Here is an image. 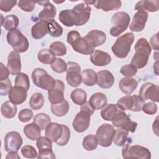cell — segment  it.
I'll return each mask as SVG.
<instances>
[{
  "instance_id": "1",
  "label": "cell",
  "mask_w": 159,
  "mask_h": 159,
  "mask_svg": "<svg viewBox=\"0 0 159 159\" xmlns=\"http://www.w3.org/2000/svg\"><path fill=\"white\" fill-rule=\"evenodd\" d=\"M134 49L135 54L131 60L130 64L136 68H142L147 64L152 52L150 44L146 39L142 37L136 42Z\"/></svg>"
},
{
  "instance_id": "2",
  "label": "cell",
  "mask_w": 159,
  "mask_h": 159,
  "mask_svg": "<svg viewBox=\"0 0 159 159\" xmlns=\"http://www.w3.org/2000/svg\"><path fill=\"white\" fill-rule=\"evenodd\" d=\"M94 110L89 102H85L81 106L80 111L76 115L72 125L75 131L82 133L86 130L90 125L91 116L94 114Z\"/></svg>"
},
{
  "instance_id": "3",
  "label": "cell",
  "mask_w": 159,
  "mask_h": 159,
  "mask_svg": "<svg viewBox=\"0 0 159 159\" xmlns=\"http://www.w3.org/2000/svg\"><path fill=\"white\" fill-rule=\"evenodd\" d=\"M134 41V35L127 32L119 37L111 47L112 53L119 58H124L128 55Z\"/></svg>"
},
{
  "instance_id": "4",
  "label": "cell",
  "mask_w": 159,
  "mask_h": 159,
  "mask_svg": "<svg viewBox=\"0 0 159 159\" xmlns=\"http://www.w3.org/2000/svg\"><path fill=\"white\" fill-rule=\"evenodd\" d=\"M66 41L75 51L83 55H91L94 50L90 47L84 37H81L76 30H71L68 33Z\"/></svg>"
},
{
  "instance_id": "5",
  "label": "cell",
  "mask_w": 159,
  "mask_h": 159,
  "mask_svg": "<svg viewBox=\"0 0 159 159\" xmlns=\"http://www.w3.org/2000/svg\"><path fill=\"white\" fill-rule=\"evenodd\" d=\"M8 43L18 53L26 52L29 47V42L25 36L18 29L9 31L6 36Z\"/></svg>"
},
{
  "instance_id": "6",
  "label": "cell",
  "mask_w": 159,
  "mask_h": 159,
  "mask_svg": "<svg viewBox=\"0 0 159 159\" xmlns=\"http://www.w3.org/2000/svg\"><path fill=\"white\" fill-rule=\"evenodd\" d=\"M32 80L36 86L47 91L53 88L56 81L45 70L40 68H37L33 70Z\"/></svg>"
},
{
  "instance_id": "7",
  "label": "cell",
  "mask_w": 159,
  "mask_h": 159,
  "mask_svg": "<svg viewBox=\"0 0 159 159\" xmlns=\"http://www.w3.org/2000/svg\"><path fill=\"white\" fill-rule=\"evenodd\" d=\"M144 104L145 100L140 96L127 94L120 98L117 101L116 106L122 111L129 110L133 112H139L142 111Z\"/></svg>"
},
{
  "instance_id": "8",
  "label": "cell",
  "mask_w": 159,
  "mask_h": 159,
  "mask_svg": "<svg viewBox=\"0 0 159 159\" xmlns=\"http://www.w3.org/2000/svg\"><path fill=\"white\" fill-rule=\"evenodd\" d=\"M130 20V16L127 12L120 11L115 13L111 18L113 25L110 29V34L113 37L120 35L127 29Z\"/></svg>"
},
{
  "instance_id": "9",
  "label": "cell",
  "mask_w": 159,
  "mask_h": 159,
  "mask_svg": "<svg viewBox=\"0 0 159 159\" xmlns=\"http://www.w3.org/2000/svg\"><path fill=\"white\" fill-rule=\"evenodd\" d=\"M122 147V155L124 158H151L150 150L142 145H132L127 143Z\"/></svg>"
},
{
  "instance_id": "10",
  "label": "cell",
  "mask_w": 159,
  "mask_h": 159,
  "mask_svg": "<svg viewBox=\"0 0 159 159\" xmlns=\"http://www.w3.org/2000/svg\"><path fill=\"white\" fill-rule=\"evenodd\" d=\"M116 130L109 124H103L100 125L96 131V138L98 144L104 147H108L111 145Z\"/></svg>"
},
{
  "instance_id": "11",
  "label": "cell",
  "mask_w": 159,
  "mask_h": 159,
  "mask_svg": "<svg viewBox=\"0 0 159 159\" xmlns=\"http://www.w3.org/2000/svg\"><path fill=\"white\" fill-rule=\"evenodd\" d=\"M112 123L116 127L125 129L132 133L135 132L137 127V123L132 121L129 116L120 109L119 110L117 115L112 120Z\"/></svg>"
},
{
  "instance_id": "12",
  "label": "cell",
  "mask_w": 159,
  "mask_h": 159,
  "mask_svg": "<svg viewBox=\"0 0 159 159\" xmlns=\"http://www.w3.org/2000/svg\"><path fill=\"white\" fill-rule=\"evenodd\" d=\"M66 80L68 84L72 87H77L82 81L81 67L76 62L68 61L67 63Z\"/></svg>"
},
{
  "instance_id": "13",
  "label": "cell",
  "mask_w": 159,
  "mask_h": 159,
  "mask_svg": "<svg viewBox=\"0 0 159 159\" xmlns=\"http://www.w3.org/2000/svg\"><path fill=\"white\" fill-rule=\"evenodd\" d=\"M36 145L39 149L37 158H52L56 157L52 150V142L47 137L40 136L36 140Z\"/></svg>"
},
{
  "instance_id": "14",
  "label": "cell",
  "mask_w": 159,
  "mask_h": 159,
  "mask_svg": "<svg viewBox=\"0 0 159 159\" xmlns=\"http://www.w3.org/2000/svg\"><path fill=\"white\" fill-rule=\"evenodd\" d=\"M22 138L19 132H9L6 134L4 137V149L7 152H17L22 146Z\"/></svg>"
},
{
  "instance_id": "15",
  "label": "cell",
  "mask_w": 159,
  "mask_h": 159,
  "mask_svg": "<svg viewBox=\"0 0 159 159\" xmlns=\"http://www.w3.org/2000/svg\"><path fill=\"white\" fill-rule=\"evenodd\" d=\"M72 9L76 19V26L83 25L89 20L91 11V7L89 5L82 2L76 4Z\"/></svg>"
},
{
  "instance_id": "16",
  "label": "cell",
  "mask_w": 159,
  "mask_h": 159,
  "mask_svg": "<svg viewBox=\"0 0 159 159\" xmlns=\"http://www.w3.org/2000/svg\"><path fill=\"white\" fill-rule=\"evenodd\" d=\"M158 86L152 83H143L140 89L139 96L143 100L150 99L153 102H159L158 100Z\"/></svg>"
},
{
  "instance_id": "17",
  "label": "cell",
  "mask_w": 159,
  "mask_h": 159,
  "mask_svg": "<svg viewBox=\"0 0 159 159\" xmlns=\"http://www.w3.org/2000/svg\"><path fill=\"white\" fill-rule=\"evenodd\" d=\"M65 84L62 81L56 80L53 88L48 91V99L52 104L61 102L65 99Z\"/></svg>"
},
{
  "instance_id": "18",
  "label": "cell",
  "mask_w": 159,
  "mask_h": 159,
  "mask_svg": "<svg viewBox=\"0 0 159 159\" xmlns=\"http://www.w3.org/2000/svg\"><path fill=\"white\" fill-rule=\"evenodd\" d=\"M148 17L147 11H137L133 17L132 22L130 25V29L133 32H141L145 27Z\"/></svg>"
},
{
  "instance_id": "19",
  "label": "cell",
  "mask_w": 159,
  "mask_h": 159,
  "mask_svg": "<svg viewBox=\"0 0 159 159\" xmlns=\"http://www.w3.org/2000/svg\"><path fill=\"white\" fill-rule=\"evenodd\" d=\"M91 47H96L104 44L106 40V34L99 30H91L84 36Z\"/></svg>"
},
{
  "instance_id": "20",
  "label": "cell",
  "mask_w": 159,
  "mask_h": 159,
  "mask_svg": "<svg viewBox=\"0 0 159 159\" xmlns=\"http://www.w3.org/2000/svg\"><path fill=\"white\" fill-rule=\"evenodd\" d=\"M7 68L12 75H17L20 73L21 61L19 53L15 50L12 51L8 55Z\"/></svg>"
},
{
  "instance_id": "21",
  "label": "cell",
  "mask_w": 159,
  "mask_h": 159,
  "mask_svg": "<svg viewBox=\"0 0 159 159\" xmlns=\"http://www.w3.org/2000/svg\"><path fill=\"white\" fill-rule=\"evenodd\" d=\"M9 99L16 105L22 104L27 99V90L19 86H15L12 88L8 94Z\"/></svg>"
},
{
  "instance_id": "22",
  "label": "cell",
  "mask_w": 159,
  "mask_h": 159,
  "mask_svg": "<svg viewBox=\"0 0 159 159\" xmlns=\"http://www.w3.org/2000/svg\"><path fill=\"white\" fill-rule=\"evenodd\" d=\"M111 57L107 52L96 50L93 52L90 56L91 63L98 66H104L109 65L111 61Z\"/></svg>"
},
{
  "instance_id": "23",
  "label": "cell",
  "mask_w": 159,
  "mask_h": 159,
  "mask_svg": "<svg viewBox=\"0 0 159 159\" xmlns=\"http://www.w3.org/2000/svg\"><path fill=\"white\" fill-rule=\"evenodd\" d=\"M63 134L62 124L56 122H50L45 129V137L52 142L58 141Z\"/></svg>"
},
{
  "instance_id": "24",
  "label": "cell",
  "mask_w": 159,
  "mask_h": 159,
  "mask_svg": "<svg viewBox=\"0 0 159 159\" xmlns=\"http://www.w3.org/2000/svg\"><path fill=\"white\" fill-rule=\"evenodd\" d=\"M98 85L104 89H109L114 83V77L108 70H101L98 72Z\"/></svg>"
},
{
  "instance_id": "25",
  "label": "cell",
  "mask_w": 159,
  "mask_h": 159,
  "mask_svg": "<svg viewBox=\"0 0 159 159\" xmlns=\"http://www.w3.org/2000/svg\"><path fill=\"white\" fill-rule=\"evenodd\" d=\"M93 6L99 9L107 12L118 10L122 6V2L119 0H99L95 1Z\"/></svg>"
},
{
  "instance_id": "26",
  "label": "cell",
  "mask_w": 159,
  "mask_h": 159,
  "mask_svg": "<svg viewBox=\"0 0 159 159\" xmlns=\"http://www.w3.org/2000/svg\"><path fill=\"white\" fill-rule=\"evenodd\" d=\"M48 33V22L45 20H40L36 22L31 29V34L34 39H40Z\"/></svg>"
},
{
  "instance_id": "27",
  "label": "cell",
  "mask_w": 159,
  "mask_h": 159,
  "mask_svg": "<svg viewBox=\"0 0 159 159\" xmlns=\"http://www.w3.org/2000/svg\"><path fill=\"white\" fill-rule=\"evenodd\" d=\"M138 81L131 77L122 78L119 83V88L120 91L126 94H132L137 88Z\"/></svg>"
},
{
  "instance_id": "28",
  "label": "cell",
  "mask_w": 159,
  "mask_h": 159,
  "mask_svg": "<svg viewBox=\"0 0 159 159\" xmlns=\"http://www.w3.org/2000/svg\"><path fill=\"white\" fill-rule=\"evenodd\" d=\"M88 102L94 110H99L107 104V98L102 93H96L90 97Z\"/></svg>"
},
{
  "instance_id": "29",
  "label": "cell",
  "mask_w": 159,
  "mask_h": 159,
  "mask_svg": "<svg viewBox=\"0 0 159 159\" xmlns=\"http://www.w3.org/2000/svg\"><path fill=\"white\" fill-rule=\"evenodd\" d=\"M60 21L66 27L76 25V19L73 9H65L61 11L58 15Z\"/></svg>"
},
{
  "instance_id": "30",
  "label": "cell",
  "mask_w": 159,
  "mask_h": 159,
  "mask_svg": "<svg viewBox=\"0 0 159 159\" xmlns=\"http://www.w3.org/2000/svg\"><path fill=\"white\" fill-rule=\"evenodd\" d=\"M43 6V10L39 13V18L40 20H48L55 17L57 14L56 7L50 1H46Z\"/></svg>"
},
{
  "instance_id": "31",
  "label": "cell",
  "mask_w": 159,
  "mask_h": 159,
  "mask_svg": "<svg viewBox=\"0 0 159 159\" xmlns=\"http://www.w3.org/2000/svg\"><path fill=\"white\" fill-rule=\"evenodd\" d=\"M159 7V1H140L137 2L135 6V10L137 11H144L145 10L153 12H157Z\"/></svg>"
},
{
  "instance_id": "32",
  "label": "cell",
  "mask_w": 159,
  "mask_h": 159,
  "mask_svg": "<svg viewBox=\"0 0 159 159\" xmlns=\"http://www.w3.org/2000/svg\"><path fill=\"white\" fill-rule=\"evenodd\" d=\"M119 110V109L117 107L116 104H106L103 108H102L100 114L104 120L112 121L117 115Z\"/></svg>"
},
{
  "instance_id": "33",
  "label": "cell",
  "mask_w": 159,
  "mask_h": 159,
  "mask_svg": "<svg viewBox=\"0 0 159 159\" xmlns=\"http://www.w3.org/2000/svg\"><path fill=\"white\" fill-rule=\"evenodd\" d=\"M24 134L31 140H36L41 134V129L35 123L32 122L24 127Z\"/></svg>"
},
{
  "instance_id": "34",
  "label": "cell",
  "mask_w": 159,
  "mask_h": 159,
  "mask_svg": "<svg viewBox=\"0 0 159 159\" xmlns=\"http://www.w3.org/2000/svg\"><path fill=\"white\" fill-rule=\"evenodd\" d=\"M83 83L88 86H93L98 81V74L92 69H85L81 72Z\"/></svg>"
},
{
  "instance_id": "35",
  "label": "cell",
  "mask_w": 159,
  "mask_h": 159,
  "mask_svg": "<svg viewBox=\"0 0 159 159\" xmlns=\"http://www.w3.org/2000/svg\"><path fill=\"white\" fill-rule=\"evenodd\" d=\"M52 112L58 117H62L65 116L70 109V105L68 102L64 99L61 102L58 104H52L50 107Z\"/></svg>"
},
{
  "instance_id": "36",
  "label": "cell",
  "mask_w": 159,
  "mask_h": 159,
  "mask_svg": "<svg viewBox=\"0 0 159 159\" xmlns=\"http://www.w3.org/2000/svg\"><path fill=\"white\" fill-rule=\"evenodd\" d=\"M17 111V108L16 104H13L10 101L4 102L1 107V112L3 117L7 119H11L15 117Z\"/></svg>"
},
{
  "instance_id": "37",
  "label": "cell",
  "mask_w": 159,
  "mask_h": 159,
  "mask_svg": "<svg viewBox=\"0 0 159 159\" xmlns=\"http://www.w3.org/2000/svg\"><path fill=\"white\" fill-rule=\"evenodd\" d=\"M70 98L75 104L81 106L86 102L87 94L84 89L81 88H76L72 91Z\"/></svg>"
},
{
  "instance_id": "38",
  "label": "cell",
  "mask_w": 159,
  "mask_h": 159,
  "mask_svg": "<svg viewBox=\"0 0 159 159\" xmlns=\"http://www.w3.org/2000/svg\"><path fill=\"white\" fill-rule=\"evenodd\" d=\"M128 134L129 131L125 129L120 128L116 129L113 138V142L114 144L119 147L124 146L128 140Z\"/></svg>"
},
{
  "instance_id": "39",
  "label": "cell",
  "mask_w": 159,
  "mask_h": 159,
  "mask_svg": "<svg viewBox=\"0 0 159 159\" xmlns=\"http://www.w3.org/2000/svg\"><path fill=\"white\" fill-rule=\"evenodd\" d=\"M19 24L18 17L14 14H10L4 17L1 25L7 30L11 31L16 29Z\"/></svg>"
},
{
  "instance_id": "40",
  "label": "cell",
  "mask_w": 159,
  "mask_h": 159,
  "mask_svg": "<svg viewBox=\"0 0 159 159\" xmlns=\"http://www.w3.org/2000/svg\"><path fill=\"white\" fill-rule=\"evenodd\" d=\"M48 34L53 37H59L63 34V28L53 19L47 20Z\"/></svg>"
},
{
  "instance_id": "41",
  "label": "cell",
  "mask_w": 159,
  "mask_h": 159,
  "mask_svg": "<svg viewBox=\"0 0 159 159\" xmlns=\"http://www.w3.org/2000/svg\"><path fill=\"white\" fill-rule=\"evenodd\" d=\"M44 104V98L42 93H35L32 94L29 100V106L32 109L39 110Z\"/></svg>"
},
{
  "instance_id": "42",
  "label": "cell",
  "mask_w": 159,
  "mask_h": 159,
  "mask_svg": "<svg viewBox=\"0 0 159 159\" xmlns=\"http://www.w3.org/2000/svg\"><path fill=\"white\" fill-rule=\"evenodd\" d=\"M38 60L43 64H51L56 58L50 50L45 48L40 50L37 55Z\"/></svg>"
},
{
  "instance_id": "43",
  "label": "cell",
  "mask_w": 159,
  "mask_h": 159,
  "mask_svg": "<svg viewBox=\"0 0 159 159\" xmlns=\"http://www.w3.org/2000/svg\"><path fill=\"white\" fill-rule=\"evenodd\" d=\"M33 122L39 125L41 130H45L50 123L51 119L48 115L42 112L36 114L34 117Z\"/></svg>"
},
{
  "instance_id": "44",
  "label": "cell",
  "mask_w": 159,
  "mask_h": 159,
  "mask_svg": "<svg viewBox=\"0 0 159 159\" xmlns=\"http://www.w3.org/2000/svg\"><path fill=\"white\" fill-rule=\"evenodd\" d=\"M83 148L88 151L94 150L98 145V141L96 135L89 134L85 136L82 143Z\"/></svg>"
},
{
  "instance_id": "45",
  "label": "cell",
  "mask_w": 159,
  "mask_h": 159,
  "mask_svg": "<svg viewBox=\"0 0 159 159\" xmlns=\"http://www.w3.org/2000/svg\"><path fill=\"white\" fill-rule=\"evenodd\" d=\"M50 50L55 56H63L66 53V47L65 45L60 42H53L50 45Z\"/></svg>"
},
{
  "instance_id": "46",
  "label": "cell",
  "mask_w": 159,
  "mask_h": 159,
  "mask_svg": "<svg viewBox=\"0 0 159 159\" xmlns=\"http://www.w3.org/2000/svg\"><path fill=\"white\" fill-rule=\"evenodd\" d=\"M52 70L58 73H61L67 70V63L60 58H56L50 64Z\"/></svg>"
},
{
  "instance_id": "47",
  "label": "cell",
  "mask_w": 159,
  "mask_h": 159,
  "mask_svg": "<svg viewBox=\"0 0 159 159\" xmlns=\"http://www.w3.org/2000/svg\"><path fill=\"white\" fill-rule=\"evenodd\" d=\"M15 86H22L27 91L30 87V81L28 75L24 73H20L15 78Z\"/></svg>"
},
{
  "instance_id": "48",
  "label": "cell",
  "mask_w": 159,
  "mask_h": 159,
  "mask_svg": "<svg viewBox=\"0 0 159 159\" xmlns=\"http://www.w3.org/2000/svg\"><path fill=\"white\" fill-rule=\"evenodd\" d=\"M63 127V134L60 139L56 142L57 144L59 146H65L66 145L70 138V130L68 126L62 124Z\"/></svg>"
},
{
  "instance_id": "49",
  "label": "cell",
  "mask_w": 159,
  "mask_h": 159,
  "mask_svg": "<svg viewBox=\"0 0 159 159\" xmlns=\"http://www.w3.org/2000/svg\"><path fill=\"white\" fill-rule=\"evenodd\" d=\"M21 153L23 157L27 158H37V152L32 145H25L21 148Z\"/></svg>"
},
{
  "instance_id": "50",
  "label": "cell",
  "mask_w": 159,
  "mask_h": 159,
  "mask_svg": "<svg viewBox=\"0 0 159 159\" xmlns=\"http://www.w3.org/2000/svg\"><path fill=\"white\" fill-rule=\"evenodd\" d=\"M137 72V68L131 64H127L124 65L120 70V73L124 76L132 77L136 75Z\"/></svg>"
},
{
  "instance_id": "51",
  "label": "cell",
  "mask_w": 159,
  "mask_h": 159,
  "mask_svg": "<svg viewBox=\"0 0 159 159\" xmlns=\"http://www.w3.org/2000/svg\"><path fill=\"white\" fill-rule=\"evenodd\" d=\"M33 117V112L29 109H22L18 114L19 120L22 122H27L31 120Z\"/></svg>"
},
{
  "instance_id": "52",
  "label": "cell",
  "mask_w": 159,
  "mask_h": 159,
  "mask_svg": "<svg viewBox=\"0 0 159 159\" xmlns=\"http://www.w3.org/2000/svg\"><path fill=\"white\" fill-rule=\"evenodd\" d=\"M11 89V83L9 78L0 81V94L1 96H6L7 94H9Z\"/></svg>"
},
{
  "instance_id": "53",
  "label": "cell",
  "mask_w": 159,
  "mask_h": 159,
  "mask_svg": "<svg viewBox=\"0 0 159 159\" xmlns=\"http://www.w3.org/2000/svg\"><path fill=\"white\" fill-rule=\"evenodd\" d=\"M35 2L34 1H18L17 6L19 8H20L22 11L25 12H31L34 10Z\"/></svg>"
},
{
  "instance_id": "54",
  "label": "cell",
  "mask_w": 159,
  "mask_h": 159,
  "mask_svg": "<svg viewBox=\"0 0 159 159\" xmlns=\"http://www.w3.org/2000/svg\"><path fill=\"white\" fill-rule=\"evenodd\" d=\"M142 110L147 114L153 115L157 111V106L154 102H148L143 104Z\"/></svg>"
},
{
  "instance_id": "55",
  "label": "cell",
  "mask_w": 159,
  "mask_h": 159,
  "mask_svg": "<svg viewBox=\"0 0 159 159\" xmlns=\"http://www.w3.org/2000/svg\"><path fill=\"white\" fill-rule=\"evenodd\" d=\"M17 3L16 0L14 1H0V9L4 12L11 11L13 7L16 6Z\"/></svg>"
},
{
  "instance_id": "56",
  "label": "cell",
  "mask_w": 159,
  "mask_h": 159,
  "mask_svg": "<svg viewBox=\"0 0 159 159\" xmlns=\"http://www.w3.org/2000/svg\"><path fill=\"white\" fill-rule=\"evenodd\" d=\"M9 71L7 66H5L2 63H0V81L8 79Z\"/></svg>"
},
{
  "instance_id": "57",
  "label": "cell",
  "mask_w": 159,
  "mask_h": 159,
  "mask_svg": "<svg viewBox=\"0 0 159 159\" xmlns=\"http://www.w3.org/2000/svg\"><path fill=\"white\" fill-rule=\"evenodd\" d=\"M150 44L153 50H158V33H157L155 35H152L150 39Z\"/></svg>"
},
{
  "instance_id": "58",
  "label": "cell",
  "mask_w": 159,
  "mask_h": 159,
  "mask_svg": "<svg viewBox=\"0 0 159 159\" xmlns=\"http://www.w3.org/2000/svg\"><path fill=\"white\" fill-rule=\"evenodd\" d=\"M6 159H9V158H12V159L18 158V159H20V158L18 155L17 152H8V154L6 157Z\"/></svg>"
},
{
  "instance_id": "59",
  "label": "cell",
  "mask_w": 159,
  "mask_h": 159,
  "mask_svg": "<svg viewBox=\"0 0 159 159\" xmlns=\"http://www.w3.org/2000/svg\"><path fill=\"white\" fill-rule=\"evenodd\" d=\"M158 117H157L155 120L153 122V125H152V128H153V132H155V134L158 136Z\"/></svg>"
},
{
  "instance_id": "60",
  "label": "cell",
  "mask_w": 159,
  "mask_h": 159,
  "mask_svg": "<svg viewBox=\"0 0 159 159\" xmlns=\"http://www.w3.org/2000/svg\"><path fill=\"white\" fill-rule=\"evenodd\" d=\"M94 2H95V1H84V3L88 5L93 4L94 3Z\"/></svg>"
}]
</instances>
